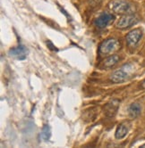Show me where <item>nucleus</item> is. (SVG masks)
Returning a JSON list of instances; mask_svg holds the SVG:
<instances>
[{"label": "nucleus", "mask_w": 145, "mask_h": 148, "mask_svg": "<svg viewBox=\"0 0 145 148\" xmlns=\"http://www.w3.org/2000/svg\"><path fill=\"white\" fill-rule=\"evenodd\" d=\"M128 113L131 118H136L141 113V106L139 103H132L128 108Z\"/></svg>", "instance_id": "8"}, {"label": "nucleus", "mask_w": 145, "mask_h": 148, "mask_svg": "<svg viewBox=\"0 0 145 148\" xmlns=\"http://www.w3.org/2000/svg\"><path fill=\"white\" fill-rule=\"evenodd\" d=\"M119 61V56L117 55H114L111 56H108L105 61H104V65L107 68H111L114 65H116L117 62Z\"/></svg>", "instance_id": "10"}, {"label": "nucleus", "mask_w": 145, "mask_h": 148, "mask_svg": "<svg viewBox=\"0 0 145 148\" xmlns=\"http://www.w3.org/2000/svg\"><path fill=\"white\" fill-rule=\"evenodd\" d=\"M120 49V43L119 41L115 38H108L105 41H103L99 47V53L101 56H108L114 53H116L117 50Z\"/></svg>", "instance_id": "2"}, {"label": "nucleus", "mask_w": 145, "mask_h": 148, "mask_svg": "<svg viewBox=\"0 0 145 148\" xmlns=\"http://www.w3.org/2000/svg\"><path fill=\"white\" fill-rule=\"evenodd\" d=\"M108 7L113 12L120 14H128L132 13V5L126 0H112L108 4Z\"/></svg>", "instance_id": "3"}, {"label": "nucleus", "mask_w": 145, "mask_h": 148, "mask_svg": "<svg viewBox=\"0 0 145 148\" xmlns=\"http://www.w3.org/2000/svg\"><path fill=\"white\" fill-rule=\"evenodd\" d=\"M51 136V130L48 125H45L42 129V131H41V137L44 139V140H48L49 137Z\"/></svg>", "instance_id": "11"}, {"label": "nucleus", "mask_w": 145, "mask_h": 148, "mask_svg": "<svg viewBox=\"0 0 145 148\" xmlns=\"http://www.w3.org/2000/svg\"><path fill=\"white\" fill-rule=\"evenodd\" d=\"M127 133H128L127 127L121 124L117 127V129L116 130V137L117 139H122L127 135Z\"/></svg>", "instance_id": "9"}, {"label": "nucleus", "mask_w": 145, "mask_h": 148, "mask_svg": "<svg viewBox=\"0 0 145 148\" xmlns=\"http://www.w3.org/2000/svg\"><path fill=\"white\" fill-rule=\"evenodd\" d=\"M115 19V16H114L112 14L110 13H102L96 20H95V25L98 28H105L107 27L111 22H113V20Z\"/></svg>", "instance_id": "5"}, {"label": "nucleus", "mask_w": 145, "mask_h": 148, "mask_svg": "<svg viewBox=\"0 0 145 148\" xmlns=\"http://www.w3.org/2000/svg\"><path fill=\"white\" fill-rule=\"evenodd\" d=\"M142 31L140 29H133L126 35L127 44L130 47H135L139 43V41L142 38Z\"/></svg>", "instance_id": "6"}, {"label": "nucleus", "mask_w": 145, "mask_h": 148, "mask_svg": "<svg viewBox=\"0 0 145 148\" xmlns=\"http://www.w3.org/2000/svg\"><path fill=\"white\" fill-rule=\"evenodd\" d=\"M138 23V19L132 14H126L119 19L117 23V27L119 29H127Z\"/></svg>", "instance_id": "4"}, {"label": "nucleus", "mask_w": 145, "mask_h": 148, "mask_svg": "<svg viewBox=\"0 0 145 148\" xmlns=\"http://www.w3.org/2000/svg\"><path fill=\"white\" fill-rule=\"evenodd\" d=\"M9 55L18 60H24L27 56V49L23 46H19L10 50Z\"/></svg>", "instance_id": "7"}, {"label": "nucleus", "mask_w": 145, "mask_h": 148, "mask_svg": "<svg viewBox=\"0 0 145 148\" xmlns=\"http://www.w3.org/2000/svg\"><path fill=\"white\" fill-rule=\"evenodd\" d=\"M142 87L145 89V79H144V80L142 81Z\"/></svg>", "instance_id": "12"}, {"label": "nucleus", "mask_w": 145, "mask_h": 148, "mask_svg": "<svg viewBox=\"0 0 145 148\" xmlns=\"http://www.w3.org/2000/svg\"><path fill=\"white\" fill-rule=\"evenodd\" d=\"M134 71H135V67L133 63H126V64L123 65L119 70L114 71L111 74L110 79L115 83L124 82L133 77Z\"/></svg>", "instance_id": "1"}]
</instances>
